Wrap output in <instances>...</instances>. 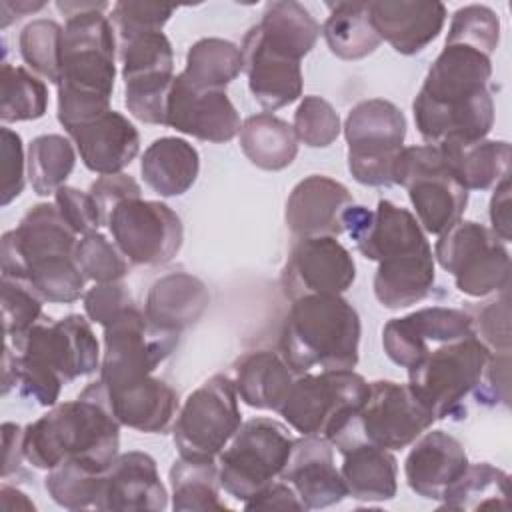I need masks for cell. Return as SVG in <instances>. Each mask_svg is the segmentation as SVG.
<instances>
[{
	"label": "cell",
	"mask_w": 512,
	"mask_h": 512,
	"mask_svg": "<svg viewBox=\"0 0 512 512\" xmlns=\"http://www.w3.org/2000/svg\"><path fill=\"white\" fill-rule=\"evenodd\" d=\"M124 104L144 122L164 126L168 90L174 80V52L164 32H144L118 40Z\"/></svg>",
	"instance_id": "cell-13"
},
{
	"label": "cell",
	"mask_w": 512,
	"mask_h": 512,
	"mask_svg": "<svg viewBox=\"0 0 512 512\" xmlns=\"http://www.w3.org/2000/svg\"><path fill=\"white\" fill-rule=\"evenodd\" d=\"M370 382L354 370L298 374L278 414L300 436L334 440L362 406Z\"/></svg>",
	"instance_id": "cell-5"
},
{
	"label": "cell",
	"mask_w": 512,
	"mask_h": 512,
	"mask_svg": "<svg viewBox=\"0 0 512 512\" xmlns=\"http://www.w3.org/2000/svg\"><path fill=\"white\" fill-rule=\"evenodd\" d=\"M434 254H410L378 262L374 274V296L390 310L422 302L434 288Z\"/></svg>",
	"instance_id": "cell-33"
},
{
	"label": "cell",
	"mask_w": 512,
	"mask_h": 512,
	"mask_svg": "<svg viewBox=\"0 0 512 512\" xmlns=\"http://www.w3.org/2000/svg\"><path fill=\"white\" fill-rule=\"evenodd\" d=\"M360 334V316L342 294H310L292 300L278 352L296 376L312 368L354 370Z\"/></svg>",
	"instance_id": "cell-3"
},
{
	"label": "cell",
	"mask_w": 512,
	"mask_h": 512,
	"mask_svg": "<svg viewBox=\"0 0 512 512\" xmlns=\"http://www.w3.org/2000/svg\"><path fill=\"white\" fill-rule=\"evenodd\" d=\"M54 204L66 224L78 234L86 236L90 232H98L104 222L100 208L96 206L90 192H82L74 186H62L54 194Z\"/></svg>",
	"instance_id": "cell-51"
},
{
	"label": "cell",
	"mask_w": 512,
	"mask_h": 512,
	"mask_svg": "<svg viewBox=\"0 0 512 512\" xmlns=\"http://www.w3.org/2000/svg\"><path fill=\"white\" fill-rule=\"evenodd\" d=\"M90 196L94 198L96 206L100 208L102 216H104V222L108 218V212L122 200H128V198H140L142 194V188L140 184L130 176V174H124V172H118V174H108V176H100L98 180H94L90 184Z\"/></svg>",
	"instance_id": "cell-55"
},
{
	"label": "cell",
	"mask_w": 512,
	"mask_h": 512,
	"mask_svg": "<svg viewBox=\"0 0 512 512\" xmlns=\"http://www.w3.org/2000/svg\"><path fill=\"white\" fill-rule=\"evenodd\" d=\"M340 116L322 96H304L294 112L292 130L308 148H328L340 136Z\"/></svg>",
	"instance_id": "cell-47"
},
{
	"label": "cell",
	"mask_w": 512,
	"mask_h": 512,
	"mask_svg": "<svg viewBox=\"0 0 512 512\" xmlns=\"http://www.w3.org/2000/svg\"><path fill=\"white\" fill-rule=\"evenodd\" d=\"M46 2H0V28L10 26L14 20H20L28 12H38Z\"/></svg>",
	"instance_id": "cell-59"
},
{
	"label": "cell",
	"mask_w": 512,
	"mask_h": 512,
	"mask_svg": "<svg viewBox=\"0 0 512 512\" xmlns=\"http://www.w3.org/2000/svg\"><path fill=\"white\" fill-rule=\"evenodd\" d=\"M294 438L274 418H252L240 424L228 446L218 454L220 486L238 502H246L280 478Z\"/></svg>",
	"instance_id": "cell-7"
},
{
	"label": "cell",
	"mask_w": 512,
	"mask_h": 512,
	"mask_svg": "<svg viewBox=\"0 0 512 512\" xmlns=\"http://www.w3.org/2000/svg\"><path fill=\"white\" fill-rule=\"evenodd\" d=\"M66 16L60 42L58 122L64 130L90 122L110 108L116 80V30L106 2H56Z\"/></svg>",
	"instance_id": "cell-1"
},
{
	"label": "cell",
	"mask_w": 512,
	"mask_h": 512,
	"mask_svg": "<svg viewBox=\"0 0 512 512\" xmlns=\"http://www.w3.org/2000/svg\"><path fill=\"white\" fill-rule=\"evenodd\" d=\"M342 128L352 178L364 186H392L406 138L404 112L384 98L362 100L348 112Z\"/></svg>",
	"instance_id": "cell-9"
},
{
	"label": "cell",
	"mask_w": 512,
	"mask_h": 512,
	"mask_svg": "<svg viewBox=\"0 0 512 512\" xmlns=\"http://www.w3.org/2000/svg\"><path fill=\"white\" fill-rule=\"evenodd\" d=\"M490 348L478 336L444 342L408 368V386L436 420L462 418L464 400L476 394Z\"/></svg>",
	"instance_id": "cell-4"
},
{
	"label": "cell",
	"mask_w": 512,
	"mask_h": 512,
	"mask_svg": "<svg viewBox=\"0 0 512 512\" xmlns=\"http://www.w3.org/2000/svg\"><path fill=\"white\" fill-rule=\"evenodd\" d=\"M164 126L204 142H230L240 134L242 122L226 90H198L176 74L166 100Z\"/></svg>",
	"instance_id": "cell-19"
},
{
	"label": "cell",
	"mask_w": 512,
	"mask_h": 512,
	"mask_svg": "<svg viewBox=\"0 0 512 512\" xmlns=\"http://www.w3.org/2000/svg\"><path fill=\"white\" fill-rule=\"evenodd\" d=\"M246 510H306L294 488L284 480H274L256 496L244 502Z\"/></svg>",
	"instance_id": "cell-56"
},
{
	"label": "cell",
	"mask_w": 512,
	"mask_h": 512,
	"mask_svg": "<svg viewBox=\"0 0 512 512\" xmlns=\"http://www.w3.org/2000/svg\"><path fill=\"white\" fill-rule=\"evenodd\" d=\"M0 154H2V186H0V204L8 206L16 200L26 184V156L22 138L18 132L8 126L0 128Z\"/></svg>",
	"instance_id": "cell-52"
},
{
	"label": "cell",
	"mask_w": 512,
	"mask_h": 512,
	"mask_svg": "<svg viewBox=\"0 0 512 512\" xmlns=\"http://www.w3.org/2000/svg\"><path fill=\"white\" fill-rule=\"evenodd\" d=\"M256 26L270 48L298 62L314 48L322 32L316 18L294 0L268 2Z\"/></svg>",
	"instance_id": "cell-35"
},
{
	"label": "cell",
	"mask_w": 512,
	"mask_h": 512,
	"mask_svg": "<svg viewBox=\"0 0 512 512\" xmlns=\"http://www.w3.org/2000/svg\"><path fill=\"white\" fill-rule=\"evenodd\" d=\"M24 456L34 468L52 470L76 460L104 472L120 454V422L106 404L104 384L90 382L76 400L60 402L24 426Z\"/></svg>",
	"instance_id": "cell-2"
},
{
	"label": "cell",
	"mask_w": 512,
	"mask_h": 512,
	"mask_svg": "<svg viewBox=\"0 0 512 512\" xmlns=\"http://www.w3.org/2000/svg\"><path fill=\"white\" fill-rule=\"evenodd\" d=\"M82 302H84V312L88 320L100 324L102 328L110 324L126 308L134 306L130 290L122 282L94 284L90 290L84 292Z\"/></svg>",
	"instance_id": "cell-53"
},
{
	"label": "cell",
	"mask_w": 512,
	"mask_h": 512,
	"mask_svg": "<svg viewBox=\"0 0 512 512\" xmlns=\"http://www.w3.org/2000/svg\"><path fill=\"white\" fill-rule=\"evenodd\" d=\"M74 258L84 278L96 284L120 282L130 270V262L126 260V256L118 250L114 242H110L100 232L80 236Z\"/></svg>",
	"instance_id": "cell-45"
},
{
	"label": "cell",
	"mask_w": 512,
	"mask_h": 512,
	"mask_svg": "<svg viewBox=\"0 0 512 512\" xmlns=\"http://www.w3.org/2000/svg\"><path fill=\"white\" fill-rule=\"evenodd\" d=\"M46 110V84L24 66L4 62L0 72V120L4 124L38 120Z\"/></svg>",
	"instance_id": "cell-42"
},
{
	"label": "cell",
	"mask_w": 512,
	"mask_h": 512,
	"mask_svg": "<svg viewBox=\"0 0 512 512\" xmlns=\"http://www.w3.org/2000/svg\"><path fill=\"white\" fill-rule=\"evenodd\" d=\"M98 510L162 512L168 506V490L160 480L156 460L140 450L118 454L106 468L102 490L94 504Z\"/></svg>",
	"instance_id": "cell-21"
},
{
	"label": "cell",
	"mask_w": 512,
	"mask_h": 512,
	"mask_svg": "<svg viewBox=\"0 0 512 512\" xmlns=\"http://www.w3.org/2000/svg\"><path fill=\"white\" fill-rule=\"evenodd\" d=\"M508 368H510V352H492V356L484 368L480 386L474 394L478 404H484V406H496V404L508 406L510 404Z\"/></svg>",
	"instance_id": "cell-54"
},
{
	"label": "cell",
	"mask_w": 512,
	"mask_h": 512,
	"mask_svg": "<svg viewBox=\"0 0 512 512\" xmlns=\"http://www.w3.org/2000/svg\"><path fill=\"white\" fill-rule=\"evenodd\" d=\"M104 472L92 470L76 460H64L48 470L44 488L50 498L66 510L88 508L94 506L100 496Z\"/></svg>",
	"instance_id": "cell-43"
},
{
	"label": "cell",
	"mask_w": 512,
	"mask_h": 512,
	"mask_svg": "<svg viewBox=\"0 0 512 512\" xmlns=\"http://www.w3.org/2000/svg\"><path fill=\"white\" fill-rule=\"evenodd\" d=\"M44 298L22 278L2 276V320L6 338H16L42 320Z\"/></svg>",
	"instance_id": "cell-48"
},
{
	"label": "cell",
	"mask_w": 512,
	"mask_h": 512,
	"mask_svg": "<svg viewBox=\"0 0 512 512\" xmlns=\"http://www.w3.org/2000/svg\"><path fill=\"white\" fill-rule=\"evenodd\" d=\"M458 182L470 190H488L510 178V144L506 140L450 142L438 146Z\"/></svg>",
	"instance_id": "cell-34"
},
{
	"label": "cell",
	"mask_w": 512,
	"mask_h": 512,
	"mask_svg": "<svg viewBox=\"0 0 512 512\" xmlns=\"http://www.w3.org/2000/svg\"><path fill=\"white\" fill-rule=\"evenodd\" d=\"M178 332L156 326L136 306L104 326L100 382L114 388L150 376L178 346Z\"/></svg>",
	"instance_id": "cell-12"
},
{
	"label": "cell",
	"mask_w": 512,
	"mask_h": 512,
	"mask_svg": "<svg viewBox=\"0 0 512 512\" xmlns=\"http://www.w3.org/2000/svg\"><path fill=\"white\" fill-rule=\"evenodd\" d=\"M174 10V6L156 2L120 0L112 6L110 22L116 30V38L126 40L144 32H162Z\"/></svg>",
	"instance_id": "cell-49"
},
{
	"label": "cell",
	"mask_w": 512,
	"mask_h": 512,
	"mask_svg": "<svg viewBox=\"0 0 512 512\" xmlns=\"http://www.w3.org/2000/svg\"><path fill=\"white\" fill-rule=\"evenodd\" d=\"M242 72L240 48L224 38H200L186 52L184 80L198 90H226Z\"/></svg>",
	"instance_id": "cell-40"
},
{
	"label": "cell",
	"mask_w": 512,
	"mask_h": 512,
	"mask_svg": "<svg viewBox=\"0 0 512 512\" xmlns=\"http://www.w3.org/2000/svg\"><path fill=\"white\" fill-rule=\"evenodd\" d=\"M296 374L280 352L252 350L234 364V386L238 396L252 408L278 412L286 400Z\"/></svg>",
	"instance_id": "cell-32"
},
{
	"label": "cell",
	"mask_w": 512,
	"mask_h": 512,
	"mask_svg": "<svg viewBox=\"0 0 512 512\" xmlns=\"http://www.w3.org/2000/svg\"><path fill=\"white\" fill-rule=\"evenodd\" d=\"M368 16L380 40L402 56H414L440 36L448 10L438 0H374Z\"/></svg>",
	"instance_id": "cell-22"
},
{
	"label": "cell",
	"mask_w": 512,
	"mask_h": 512,
	"mask_svg": "<svg viewBox=\"0 0 512 512\" xmlns=\"http://www.w3.org/2000/svg\"><path fill=\"white\" fill-rule=\"evenodd\" d=\"M80 236L60 216L56 204L38 202L2 236V276L22 278L48 262L74 258Z\"/></svg>",
	"instance_id": "cell-16"
},
{
	"label": "cell",
	"mask_w": 512,
	"mask_h": 512,
	"mask_svg": "<svg viewBox=\"0 0 512 512\" xmlns=\"http://www.w3.org/2000/svg\"><path fill=\"white\" fill-rule=\"evenodd\" d=\"M24 428L14 424V422H4L2 424V478L6 480L12 472H20L24 456Z\"/></svg>",
	"instance_id": "cell-58"
},
{
	"label": "cell",
	"mask_w": 512,
	"mask_h": 512,
	"mask_svg": "<svg viewBox=\"0 0 512 512\" xmlns=\"http://www.w3.org/2000/svg\"><path fill=\"white\" fill-rule=\"evenodd\" d=\"M210 304L206 284L188 272L160 276L148 290L144 314L160 328L182 332L196 324Z\"/></svg>",
	"instance_id": "cell-29"
},
{
	"label": "cell",
	"mask_w": 512,
	"mask_h": 512,
	"mask_svg": "<svg viewBox=\"0 0 512 512\" xmlns=\"http://www.w3.org/2000/svg\"><path fill=\"white\" fill-rule=\"evenodd\" d=\"M0 500H2L4 510H28V512L36 510L34 502L24 492H20L18 488L8 486V484L0 486Z\"/></svg>",
	"instance_id": "cell-60"
},
{
	"label": "cell",
	"mask_w": 512,
	"mask_h": 512,
	"mask_svg": "<svg viewBox=\"0 0 512 512\" xmlns=\"http://www.w3.org/2000/svg\"><path fill=\"white\" fill-rule=\"evenodd\" d=\"M440 502L448 510H510V476L488 462L468 464Z\"/></svg>",
	"instance_id": "cell-38"
},
{
	"label": "cell",
	"mask_w": 512,
	"mask_h": 512,
	"mask_svg": "<svg viewBox=\"0 0 512 512\" xmlns=\"http://www.w3.org/2000/svg\"><path fill=\"white\" fill-rule=\"evenodd\" d=\"M280 480L294 488L306 510L328 508L348 496L342 474L334 464L332 442L320 436L294 440Z\"/></svg>",
	"instance_id": "cell-23"
},
{
	"label": "cell",
	"mask_w": 512,
	"mask_h": 512,
	"mask_svg": "<svg viewBox=\"0 0 512 512\" xmlns=\"http://www.w3.org/2000/svg\"><path fill=\"white\" fill-rule=\"evenodd\" d=\"M490 76V56L464 44H444L428 68L418 94L432 100L476 96L488 90Z\"/></svg>",
	"instance_id": "cell-28"
},
{
	"label": "cell",
	"mask_w": 512,
	"mask_h": 512,
	"mask_svg": "<svg viewBox=\"0 0 512 512\" xmlns=\"http://www.w3.org/2000/svg\"><path fill=\"white\" fill-rule=\"evenodd\" d=\"M394 184L406 188L424 232L440 236L468 206V190L452 174L438 146H404L394 164Z\"/></svg>",
	"instance_id": "cell-8"
},
{
	"label": "cell",
	"mask_w": 512,
	"mask_h": 512,
	"mask_svg": "<svg viewBox=\"0 0 512 512\" xmlns=\"http://www.w3.org/2000/svg\"><path fill=\"white\" fill-rule=\"evenodd\" d=\"M172 508L176 512L228 510L220 500V476L214 460L178 458L170 466Z\"/></svg>",
	"instance_id": "cell-39"
},
{
	"label": "cell",
	"mask_w": 512,
	"mask_h": 512,
	"mask_svg": "<svg viewBox=\"0 0 512 512\" xmlns=\"http://www.w3.org/2000/svg\"><path fill=\"white\" fill-rule=\"evenodd\" d=\"M14 352L52 370L66 384L100 370L102 352L90 322L68 314L56 322H36L24 334L8 340Z\"/></svg>",
	"instance_id": "cell-15"
},
{
	"label": "cell",
	"mask_w": 512,
	"mask_h": 512,
	"mask_svg": "<svg viewBox=\"0 0 512 512\" xmlns=\"http://www.w3.org/2000/svg\"><path fill=\"white\" fill-rule=\"evenodd\" d=\"M200 172L198 150L178 136L156 138L140 158V174L150 190L164 198L182 196Z\"/></svg>",
	"instance_id": "cell-30"
},
{
	"label": "cell",
	"mask_w": 512,
	"mask_h": 512,
	"mask_svg": "<svg viewBox=\"0 0 512 512\" xmlns=\"http://www.w3.org/2000/svg\"><path fill=\"white\" fill-rule=\"evenodd\" d=\"M106 226L118 250L136 266L168 264L184 240L180 216L160 200H122L108 212Z\"/></svg>",
	"instance_id": "cell-14"
},
{
	"label": "cell",
	"mask_w": 512,
	"mask_h": 512,
	"mask_svg": "<svg viewBox=\"0 0 512 512\" xmlns=\"http://www.w3.org/2000/svg\"><path fill=\"white\" fill-rule=\"evenodd\" d=\"M62 30L64 28L56 20L38 18L28 22L18 36V48L24 64L56 86L60 82Z\"/></svg>",
	"instance_id": "cell-44"
},
{
	"label": "cell",
	"mask_w": 512,
	"mask_h": 512,
	"mask_svg": "<svg viewBox=\"0 0 512 512\" xmlns=\"http://www.w3.org/2000/svg\"><path fill=\"white\" fill-rule=\"evenodd\" d=\"M356 280L350 252L334 236L298 238L282 268V294L292 302L310 294H342Z\"/></svg>",
	"instance_id": "cell-17"
},
{
	"label": "cell",
	"mask_w": 512,
	"mask_h": 512,
	"mask_svg": "<svg viewBox=\"0 0 512 512\" xmlns=\"http://www.w3.org/2000/svg\"><path fill=\"white\" fill-rule=\"evenodd\" d=\"M468 456L458 438L444 430L420 434L404 460V478L412 492L426 500H442L446 490L464 474Z\"/></svg>",
	"instance_id": "cell-25"
},
{
	"label": "cell",
	"mask_w": 512,
	"mask_h": 512,
	"mask_svg": "<svg viewBox=\"0 0 512 512\" xmlns=\"http://www.w3.org/2000/svg\"><path fill=\"white\" fill-rule=\"evenodd\" d=\"M330 16L322 26V36L334 56L340 60H362L380 46L370 16L368 2L328 4Z\"/></svg>",
	"instance_id": "cell-37"
},
{
	"label": "cell",
	"mask_w": 512,
	"mask_h": 512,
	"mask_svg": "<svg viewBox=\"0 0 512 512\" xmlns=\"http://www.w3.org/2000/svg\"><path fill=\"white\" fill-rule=\"evenodd\" d=\"M472 316L474 334L490 348V352H510V300L508 288L494 300L486 302Z\"/></svg>",
	"instance_id": "cell-50"
},
{
	"label": "cell",
	"mask_w": 512,
	"mask_h": 512,
	"mask_svg": "<svg viewBox=\"0 0 512 512\" xmlns=\"http://www.w3.org/2000/svg\"><path fill=\"white\" fill-rule=\"evenodd\" d=\"M238 136L244 156L256 168L268 172L288 168L298 154V138L292 126L270 112L248 116Z\"/></svg>",
	"instance_id": "cell-36"
},
{
	"label": "cell",
	"mask_w": 512,
	"mask_h": 512,
	"mask_svg": "<svg viewBox=\"0 0 512 512\" xmlns=\"http://www.w3.org/2000/svg\"><path fill=\"white\" fill-rule=\"evenodd\" d=\"M240 52L248 88L264 110L274 112L302 96L300 62L270 48L256 24L244 34Z\"/></svg>",
	"instance_id": "cell-24"
},
{
	"label": "cell",
	"mask_w": 512,
	"mask_h": 512,
	"mask_svg": "<svg viewBox=\"0 0 512 512\" xmlns=\"http://www.w3.org/2000/svg\"><path fill=\"white\" fill-rule=\"evenodd\" d=\"M434 422L432 412L414 396L408 384L374 380L366 400L332 440V446L340 452L350 444L366 442L386 450H402Z\"/></svg>",
	"instance_id": "cell-6"
},
{
	"label": "cell",
	"mask_w": 512,
	"mask_h": 512,
	"mask_svg": "<svg viewBox=\"0 0 512 512\" xmlns=\"http://www.w3.org/2000/svg\"><path fill=\"white\" fill-rule=\"evenodd\" d=\"M242 424L238 392L226 374L210 376L188 394L172 424L178 454L192 460H214Z\"/></svg>",
	"instance_id": "cell-11"
},
{
	"label": "cell",
	"mask_w": 512,
	"mask_h": 512,
	"mask_svg": "<svg viewBox=\"0 0 512 512\" xmlns=\"http://www.w3.org/2000/svg\"><path fill=\"white\" fill-rule=\"evenodd\" d=\"M434 260L454 276L456 288L472 298L500 294L510 284V252L488 226L458 220L440 234Z\"/></svg>",
	"instance_id": "cell-10"
},
{
	"label": "cell",
	"mask_w": 512,
	"mask_h": 512,
	"mask_svg": "<svg viewBox=\"0 0 512 512\" xmlns=\"http://www.w3.org/2000/svg\"><path fill=\"white\" fill-rule=\"evenodd\" d=\"M466 336H476L470 312L428 306L388 320L382 328V348L396 366L408 370L432 350L430 344H444Z\"/></svg>",
	"instance_id": "cell-18"
},
{
	"label": "cell",
	"mask_w": 512,
	"mask_h": 512,
	"mask_svg": "<svg viewBox=\"0 0 512 512\" xmlns=\"http://www.w3.org/2000/svg\"><path fill=\"white\" fill-rule=\"evenodd\" d=\"M500 42V18L484 4H468L452 14L446 44H464L490 56Z\"/></svg>",
	"instance_id": "cell-46"
},
{
	"label": "cell",
	"mask_w": 512,
	"mask_h": 512,
	"mask_svg": "<svg viewBox=\"0 0 512 512\" xmlns=\"http://www.w3.org/2000/svg\"><path fill=\"white\" fill-rule=\"evenodd\" d=\"M74 164V146L60 134H42L28 144L26 172L32 190L38 196L56 194V190L66 184Z\"/></svg>",
	"instance_id": "cell-41"
},
{
	"label": "cell",
	"mask_w": 512,
	"mask_h": 512,
	"mask_svg": "<svg viewBox=\"0 0 512 512\" xmlns=\"http://www.w3.org/2000/svg\"><path fill=\"white\" fill-rule=\"evenodd\" d=\"M340 454L344 456L340 474L348 496L360 502H386L396 496L398 462L392 450L358 442Z\"/></svg>",
	"instance_id": "cell-31"
},
{
	"label": "cell",
	"mask_w": 512,
	"mask_h": 512,
	"mask_svg": "<svg viewBox=\"0 0 512 512\" xmlns=\"http://www.w3.org/2000/svg\"><path fill=\"white\" fill-rule=\"evenodd\" d=\"M104 394L120 426L146 434H166L172 430L180 410L176 390L152 374L114 388L104 386Z\"/></svg>",
	"instance_id": "cell-27"
},
{
	"label": "cell",
	"mask_w": 512,
	"mask_h": 512,
	"mask_svg": "<svg viewBox=\"0 0 512 512\" xmlns=\"http://www.w3.org/2000/svg\"><path fill=\"white\" fill-rule=\"evenodd\" d=\"M488 214L492 224L490 230L502 242H510V178H504L500 184L494 186Z\"/></svg>",
	"instance_id": "cell-57"
},
{
	"label": "cell",
	"mask_w": 512,
	"mask_h": 512,
	"mask_svg": "<svg viewBox=\"0 0 512 512\" xmlns=\"http://www.w3.org/2000/svg\"><path fill=\"white\" fill-rule=\"evenodd\" d=\"M354 206L350 190L322 174H310L300 180L286 200V226L296 238L340 236L346 214Z\"/></svg>",
	"instance_id": "cell-20"
},
{
	"label": "cell",
	"mask_w": 512,
	"mask_h": 512,
	"mask_svg": "<svg viewBox=\"0 0 512 512\" xmlns=\"http://www.w3.org/2000/svg\"><path fill=\"white\" fill-rule=\"evenodd\" d=\"M66 134L76 146L82 164L100 176L122 172L140 152L136 126L116 110L78 124Z\"/></svg>",
	"instance_id": "cell-26"
}]
</instances>
